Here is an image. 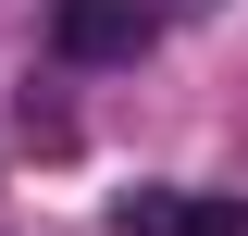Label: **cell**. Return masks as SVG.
<instances>
[{
	"label": "cell",
	"mask_w": 248,
	"mask_h": 236,
	"mask_svg": "<svg viewBox=\"0 0 248 236\" xmlns=\"http://www.w3.org/2000/svg\"><path fill=\"white\" fill-rule=\"evenodd\" d=\"M149 37H161L149 0H50V50L62 62H137Z\"/></svg>",
	"instance_id": "cell-1"
},
{
	"label": "cell",
	"mask_w": 248,
	"mask_h": 236,
	"mask_svg": "<svg viewBox=\"0 0 248 236\" xmlns=\"http://www.w3.org/2000/svg\"><path fill=\"white\" fill-rule=\"evenodd\" d=\"M112 236H248V199H211V186H137L112 211Z\"/></svg>",
	"instance_id": "cell-2"
}]
</instances>
